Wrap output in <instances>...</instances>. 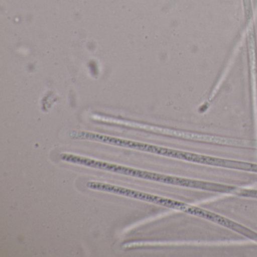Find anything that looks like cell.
Listing matches in <instances>:
<instances>
[{"label": "cell", "instance_id": "7a4b0ae2", "mask_svg": "<svg viewBox=\"0 0 257 257\" xmlns=\"http://www.w3.org/2000/svg\"><path fill=\"white\" fill-rule=\"evenodd\" d=\"M70 138L79 141H94V142L103 143L114 147H122L138 150L153 154L162 155L169 157H177L178 152L169 149L164 148L159 146L146 143L138 142L132 140L123 139L116 137L109 136L103 134L94 133V132H85V131H72L70 133Z\"/></svg>", "mask_w": 257, "mask_h": 257}, {"label": "cell", "instance_id": "3957f363", "mask_svg": "<svg viewBox=\"0 0 257 257\" xmlns=\"http://www.w3.org/2000/svg\"><path fill=\"white\" fill-rule=\"evenodd\" d=\"M86 186L88 189H92V190L100 191V192H108V193L114 194V195H121V196L135 198V199L140 200V201L153 203V204L165 206V207H171V208H177L180 206L179 205L180 203L173 201V200L168 199V198H162V197L153 195V194L147 193V192H141V191L128 189V188L110 184V183L89 181L86 183Z\"/></svg>", "mask_w": 257, "mask_h": 257}, {"label": "cell", "instance_id": "6da1fadb", "mask_svg": "<svg viewBox=\"0 0 257 257\" xmlns=\"http://www.w3.org/2000/svg\"><path fill=\"white\" fill-rule=\"evenodd\" d=\"M60 159L64 162L73 164V165L88 167V168H94L100 171H109V172L122 174V175L135 177V178L144 179V180L169 183V184H177L178 183L177 179L169 176L143 171V170L124 166L118 164L110 163L105 161L97 160V159L85 157V156L73 154V153H61L60 155Z\"/></svg>", "mask_w": 257, "mask_h": 257}]
</instances>
